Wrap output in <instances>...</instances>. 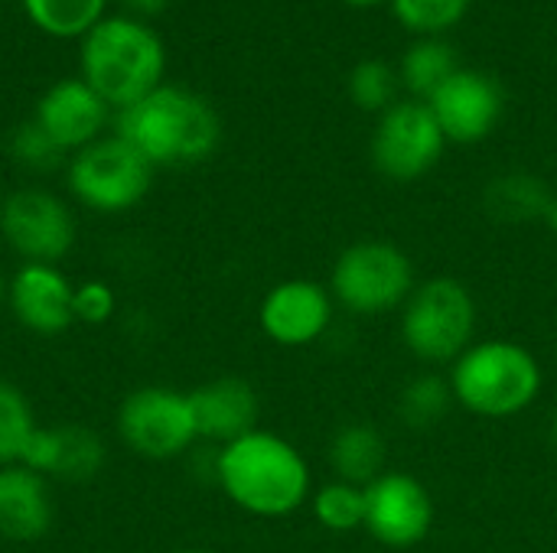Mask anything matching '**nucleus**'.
Masks as SVG:
<instances>
[{
	"label": "nucleus",
	"mask_w": 557,
	"mask_h": 553,
	"mask_svg": "<svg viewBox=\"0 0 557 553\" xmlns=\"http://www.w3.org/2000/svg\"><path fill=\"white\" fill-rule=\"evenodd\" d=\"M414 293V267L392 241H356L333 267V297L362 316L388 313Z\"/></svg>",
	"instance_id": "0eeeda50"
},
{
	"label": "nucleus",
	"mask_w": 557,
	"mask_h": 553,
	"mask_svg": "<svg viewBox=\"0 0 557 553\" xmlns=\"http://www.w3.org/2000/svg\"><path fill=\"white\" fill-rule=\"evenodd\" d=\"M0 231L26 264H55L75 248L72 209L46 189H16L0 205Z\"/></svg>",
	"instance_id": "9d476101"
},
{
	"label": "nucleus",
	"mask_w": 557,
	"mask_h": 553,
	"mask_svg": "<svg viewBox=\"0 0 557 553\" xmlns=\"http://www.w3.org/2000/svg\"><path fill=\"white\" fill-rule=\"evenodd\" d=\"M392 10L408 29L437 36L467 16L470 0H392Z\"/></svg>",
	"instance_id": "bb28decb"
},
{
	"label": "nucleus",
	"mask_w": 557,
	"mask_h": 553,
	"mask_svg": "<svg viewBox=\"0 0 557 553\" xmlns=\"http://www.w3.org/2000/svg\"><path fill=\"white\" fill-rule=\"evenodd\" d=\"M114 290L104 284V280H85L75 287V297H72V313H75V323H85V326H101L114 316Z\"/></svg>",
	"instance_id": "c85d7f7f"
},
{
	"label": "nucleus",
	"mask_w": 557,
	"mask_h": 553,
	"mask_svg": "<svg viewBox=\"0 0 557 553\" xmlns=\"http://www.w3.org/2000/svg\"><path fill=\"white\" fill-rule=\"evenodd\" d=\"M189 404L196 414L199 437L219 440L222 447L258 430V394L242 378H215L189 391Z\"/></svg>",
	"instance_id": "f3484780"
},
{
	"label": "nucleus",
	"mask_w": 557,
	"mask_h": 553,
	"mask_svg": "<svg viewBox=\"0 0 557 553\" xmlns=\"http://www.w3.org/2000/svg\"><path fill=\"white\" fill-rule=\"evenodd\" d=\"M7 293H10V284L3 280V274H0V303L7 300Z\"/></svg>",
	"instance_id": "473e14b6"
},
{
	"label": "nucleus",
	"mask_w": 557,
	"mask_h": 553,
	"mask_svg": "<svg viewBox=\"0 0 557 553\" xmlns=\"http://www.w3.org/2000/svg\"><path fill=\"white\" fill-rule=\"evenodd\" d=\"M444 130L428 101L392 104L372 137V160L379 173L395 183H411L431 173L444 153Z\"/></svg>",
	"instance_id": "1a4fd4ad"
},
{
	"label": "nucleus",
	"mask_w": 557,
	"mask_h": 553,
	"mask_svg": "<svg viewBox=\"0 0 557 553\" xmlns=\"http://www.w3.org/2000/svg\"><path fill=\"white\" fill-rule=\"evenodd\" d=\"M343 3H349V7H372V3H382V0H343Z\"/></svg>",
	"instance_id": "2f4dec72"
},
{
	"label": "nucleus",
	"mask_w": 557,
	"mask_h": 553,
	"mask_svg": "<svg viewBox=\"0 0 557 553\" xmlns=\"http://www.w3.org/2000/svg\"><path fill=\"white\" fill-rule=\"evenodd\" d=\"M473 329L476 303L460 280L434 277L408 297L401 336L421 362L441 365L460 359L473 342Z\"/></svg>",
	"instance_id": "39448f33"
},
{
	"label": "nucleus",
	"mask_w": 557,
	"mask_h": 553,
	"mask_svg": "<svg viewBox=\"0 0 557 553\" xmlns=\"http://www.w3.org/2000/svg\"><path fill=\"white\" fill-rule=\"evenodd\" d=\"M434 525L431 492L408 473H382L366 486V528L385 548H414Z\"/></svg>",
	"instance_id": "9b49d317"
},
{
	"label": "nucleus",
	"mask_w": 557,
	"mask_h": 553,
	"mask_svg": "<svg viewBox=\"0 0 557 553\" xmlns=\"http://www.w3.org/2000/svg\"><path fill=\"white\" fill-rule=\"evenodd\" d=\"M10 156L23 166V169H33V173H49L62 163L65 150L36 124V121H26L20 124L13 134H10Z\"/></svg>",
	"instance_id": "cd10ccee"
},
{
	"label": "nucleus",
	"mask_w": 557,
	"mask_h": 553,
	"mask_svg": "<svg viewBox=\"0 0 557 553\" xmlns=\"http://www.w3.org/2000/svg\"><path fill=\"white\" fill-rule=\"evenodd\" d=\"M349 98L362 111H388L398 88V72L385 59H362L349 72Z\"/></svg>",
	"instance_id": "a878e982"
},
{
	"label": "nucleus",
	"mask_w": 557,
	"mask_h": 553,
	"mask_svg": "<svg viewBox=\"0 0 557 553\" xmlns=\"http://www.w3.org/2000/svg\"><path fill=\"white\" fill-rule=\"evenodd\" d=\"M121 440L147 460H173L199 440L189 394L163 385L137 388L117 411Z\"/></svg>",
	"instance_id": "6e6552de"
},
{
	"label": "nucleus",
	"mask_w": 557,
	"mask_h": 553,
	"mask_svg": "<svg viewBox=\"0 0 557 553\" xmlns=\"http://www.w3.org/2000/svg\"><path fill=\"white\" fill-rule=\"evenodd\" d=\"M222 492L258 518H284L310 495L307 460L277 433L251 430L222 447L215 460Z\"/></svg>",
	"instance_id": "f03ea898"
},
{
	"label": "nucleus",
	"mask_w": 557,
	"mask_h": 553,
	"mask_svg": "<svg viewBox=\"0 0 557 553\" xmlns=\"http://www.w3.org/2000/svg\"><path fill=\"white\" fill-rule=\"evenodd\" d=\"M33 430H36V417L29 398L16 385L0 381V466L20 463Z\"/></svg>",
	"instance_id": "b1692460"
},
{
	"label": "nucleus",
	"mask_w": 557,
	"mask_h": 553,
	"mask_svg": "<svg viewBox=\"0 0 557 553\" xmlns=\"http://www.w3.org/2000/svg\"><path fill=\"white\" fill-rule=\"evenodd\" d=\"M114 134L140 150L153 166H189L215 153L222 121L196 91L160 85L147 98L117 111Z\"/></svg>",
	"instance_id": "f257e3e1"
},
{
	"label": "nucleus",
	"mask_w": 557,
	"mask_h": 553,
	"mask_svg": "<svg viewBox=\"0 0 557 553\" xmlns=\"http://www.w3.org/2000/svg\"><path fill=\"white\" fill-rule=\"evenodd\" d=\"M385 440L375 427L369 424H346L333 443H330V463L339 476V482L349 486H372L385 473Z\"/></svg>",
	"instance_id": "6ab92c4d"
},
{
	"label": "nucleus",
	"mask_w": 557,
	"mask_h": 553,
	"mask_svg": "<svg viewBox=\"0 0 557 553\" xmlns=\"http://www.w3.org/2000/svg\"><path fill=\"white\" fill-rule=\"evenodd\" d=\"M542 222L548 225V231H555L557 235V196H552V202L545 205V215H542Z\"/></svg>",
	"instance_id": "7c9ffc66"
},
{
	"label": "nucleus",
	"mask_w": 557,
	"mask_h": 553,
	"mask_svg": "<svg viewBox=\"0 0 557 553\" xmlns=\"http://www.w3.org/2000/svg\"><path fill=\"white\" fill-rule=\"evenodd\" d=\"M173 553H196V551H173Z\"/></svg>",
	"instance_id": "f704fd0d"
},
{
	"label": "nucleus",
	"mask_w": 557,
	"mask_h": 553,
	"mask_svg": "<svg viewBox=\"0 0 557 553\" xmlns=\"http://www.w3.org/2000/svg\"><path fill=\"white\" fill-rule=\"evenodd\" d=\"M134 13H140V16H153V13H160L170 0H124Z\"/></svg>",
	"instance_id": "c756f323"
},
{
	"label": "nucleus",
	"mask_w": 557,
	"mask_h": 553,
	"mask_svg": "<svg viewBox=\"0 0 557 553\" xmlns=\"http://www.w3.org/2000/svg\"><path fill=\"white\" fill-rule=\"evenodd\" d=\"M457 72H460L457 49L447 39H441V36H424V39H418L405 52L398 78L405 81L408 91H414L418 98L431 101Z\"/></svg>",
	"instance_id": "aec40b11"
},
{
	"label": "nucleus",
	"mask_w": 557,
	"mask_h": 553,
	"mask_svg": "<svg viewBox=\"0 0 557 553\" xmlns=\"http://www.w3.org/2000/svg\"><path fill=\"white\" fill-rule=\"evenodd\" d=\"M52 528V495L39 473L13 463L0 466V535L39 541Z\"/></svg>",
	"instance_id": "a211bd4d"
},
{
	"label": "nucleus",
	"mask_w": 557,
	"mask_h": 553,
	"mask_svg": "<svg viewBox=\"0 0 557 553\" xmlns=\"http://www.w3.org/2000/svg\"><path fill=\"white\" fill-rule=\"evenodd\" d=\"M454 401L457 398H454L450 381H444L441 375H421L401 391L398 414L411 430H428V427H437L450 414Z\"/></svg>",
	"instance_id": "5701e85b"
},
{
	"label": "nucleus",
	"mask_w": 557,
	"mask_h": 553,
	"mask_svg": "<svg viewBox=\"0 0 557 553\" xmlns=\"http://www.w3.org/2000/svg\"><path fill=\"white\" fill-rule=\"evenodd\" d=\"M428 104L447 140L476 143L490 137L493 127L499 124L506 98H503V88L490 75L460 68Z\"/></svg>",
	"instance_id": "f8f14e48"
},
{
	"label": "nucleus",
	"mask_w": 557,
	"mask_h": 553,
	"mask_svg": "<svg viewBox=\"0 0 557 553\" xmlns=\"http://www.w3.org/2000/svg\"><path fill=\"white\" fill-rule=\"evenodd\" d=\"M258 319L271 342L287 349L310 345L326 332L333 300L317 280H284L264 297Z\"/></svg>",
	"instance_id": "ddd939ff"
},
{
	"label": "nucleus",
	"mask_w": 557,
	"mask_h": 553,
	"mask_svg": "<svg viewBox=\"0 0 557 553\" xmlns=\"http://www.w3.org/2000/svg\"><path fill=\"white\" fill-rule=\"evenodd\" d=\"M486 209L499 222H532L545 215V205L552 202L548 186L532 173H506L496 176L486 186Z\"/></svg>",
	"instance_id": "412c9836"
},
{
	"label": "nucleus",
	"mask_w": 557,
	"mask_h": 553,
	"mask_svg": "<svg viewBox=\"0 0 557 553\" xmlns=\"http://www.w3.org/2000/svg\"><path fill=\"white\" fill-rule=\"evenodd\" d=\"M108 0H23L26 16L55 39L85 36L98 20H104Z\"/></svg>",
	"instance_id": "4be33fe9"
},
{
	"label": "nucleus",
	"mask_w": 557,
	"mask_h": 553,
	"mask_svg": "<svg viewBox=\"0 0 557 553\" xmlns=\"http://www.w3.org/2000/svg\"><path fill=\"white\" fill-rule=\"evenodd\" d=\"M166 49L137 16H104L82 36V78L108 108H131L163 85Z\"/></svg>",
	"instance_id": "7ed1b4c3"
},
{
	"label": "nucleus",
	"mask_w": 557,
	"mask_h": 553,
	"mask_svg": "<svg viewBox=\"0 0 557 553\" xmlns=\"http://www.w3.org/2000/svg\"><path fill=\"white\" fill-rule=\"evenodd\" d=\"M104 463V443L85 427H36L20 466L39 473L42 479H69L85 482Z\"/></svg>",
	"instance_id": "dca6fc26"
},
{
	"label": "nucleus",
	"mask_w": 557,
	"mask_h": 553,
	"mask_svg": "<svg viewBox=\"0 0 557 553\" xmlns=\"http://www.w3.org/2000/svg\"><path fill=\"white\" fill-rule=\"evenodd\" d=\"M552 437H555V447H557V417H555V427H552Z\"/></svg>",
	"instance_id": "72a5a7b5"
},
{
	"label": "nucleus",
	"mask_w": 557,
	"mask_h": 553,
	"mask_svg": "<svg viewBox=\"0 0 557 553\" xmlns=\"http://www.w3.org/2000/svg\"><path fill=\"white\" fill-rule=\"evenodd\" d=\"M75 287L55 264H23L13 280L7 303L20 326L39 336H59L75 323L72 313Z\"/></svg>",
	"instance_id": "2eb2a0df"
},
{
	"label": "nucleus",
	"mask_w": 557,
	"mask_h": 553,
	"mask_svg": "<svg viewBox=\"0 0 557 553\" xmlns=\"http://www.w3.org/2000/svg\"><path fill=\"white\" fill-rule=\"evenodd\" d=\"M454 398L480 417L522 414L542 391V368L529 349L506 339L470 345L450 372Z\"/></svg>",
	"instance_id": "20e7f679"
},
{
	"label": "nucleus",
	"mask_w": 557,
	"mask_h": 553,
	"mask_svg": "<svg viewBox=\"0 0 557 553\" xmlns=\"http://www.w3.org/2000/svg\"><path fill=\"white\" fill-rule=\"evenodd\" d=\"M313 515L326 531L336 535L366 528V489L349 482H330L313 495Z\"/></svg>",
	"instance_id": "393cba45"
},
{
	"label": "nucleus",
	"mask_w": 557,
	"mask_h": 553,
	"mask_svg": "<svg viewBox=\"0 0 557 553\" xmlns=\"http://www.w3.org/2000/svg\"><path fill=\"white\" fill-rule=\"evenodd\" d=\"M153 163L127 140L98 137L69 160V189L95 212L117 215L134 209L153 186Z\"/></svg>",
	"instance_id": "423d86ee"
},
{
	"label": "nucleus",
	"mask_w": 557,
	"mask_h": 553,
	"mask_svg": "<svg viewBox=\"0 0 557 553\" xmlns=\"http://www.w3.org/2000/svg\"><path fill=\"white\" fill-rule=\"evenodd\" d=\"M65 153L95 143L108 124L104 98L85 78H62L42 91L33 117Z\"/></svg>",
	"instance_id": "4468645a"
}]
</instances>
